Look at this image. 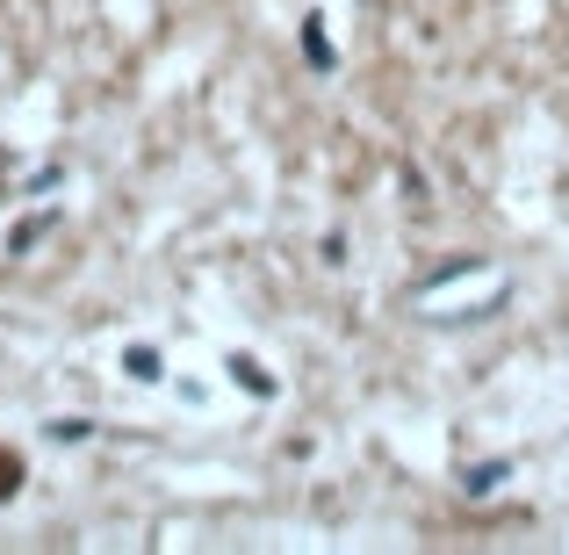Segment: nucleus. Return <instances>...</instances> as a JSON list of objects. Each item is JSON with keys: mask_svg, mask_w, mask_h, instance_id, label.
<instances>
[{"mask_svg": "<svg viewBox=\"0 0 569 555\" xmlns=\"http://www.w3.org/2000/svg\"><path fill=\"white\" fill-rule=\"evenodd\" d=\"M498 476H505V462H483V469H469V490L483 498V490H498Z\"/></svg>", "mask_w": 569, "mask_h": 555, "instance_id": "f257e3e1", "label": "nucleus"}, {"mask_svg": "<svg viewBox=\"0 0 569 555\" xmlns=\"http://www.w3.org/2000/svg\"><path fill=\"white\" fill-rule=\"evenodd\" d=\"M303 51H310V66H332V51H325V29H318V22L303 29Z\"/></svg>", "mask_w": 569, "mask_h": 555, "instance_id": "f03ea898", "label": "nucleus"}, {"mask_svg": "<svg viewBox=\"0 0 569 555\" xmlns=\"http://www.w3.org/2000/svg\"><path fill=\"white\" fill-rule=\"evenodd\" d=\"M130 375H138V383H152V375H159V361H152V347H138V354H130Z\"/></svg>", "mask_w": 569, "mask_h": 555, "instance_id": "7ed1b4c3", "label": "nucleus"}, {"mask_svg": "<svg viewBox=\"0 0 569 555\" xmlns=\"http://www.w3.org/2000/svg\"><path fill=\"white\" fill-rule=\"evenodd\" d=\"M8 490H14V462H0V498H8Z\"/></svg>", "mask_w": 569, "mask_h": 555, "instance_id": "20e7f679", "label": "nucleus"}]
</instances>
